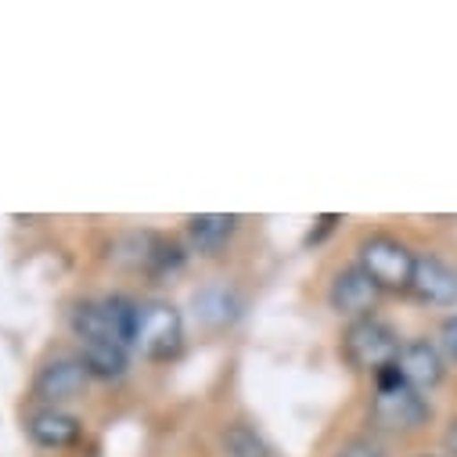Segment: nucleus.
Instances as JSON below:
<instances>
[{"label":"nucleus","instance_id":"f03ea898","mask_svg":"<svg viewBox=\"0 0 457 457\" xmlns=\"http://www.w3.org/2000/svg\"><path fill=\"white\" fill-rule=\"evenodd\" d=\"M400 335L378 320V317H361V320H350L346 335H342V353H346V361L357 368V371H386L396 364L400 357Z\"/></svg>","mask_w":457,"mask_h":457},{"label":"nucleus","instance_id":"a211bd4d","mask_svg":"<svg viewBox=\"0 0 457 457\" xmlns=\"http://www.w3.org/2000/svg\"><path fill=\"white\" fill-rule=\"evenodd\" d=\"M443 446H446V457H457V418L450 421V428L443 436Z\"/></svg>","mask_w":457,"mask_h":457},{"label":"nucleus","instance_id":"9b49d317","mask_svg":"<svg viewBox=\"0 0 457 457\" xmlns=\"http://www.w3.org/2000/svg\"><path fill=\"white\" fill-rule=\"evenodd\" d=\"M79 361H83L87 375L97 378V382H116V378H123L130 371V353H127V346H120L116 338L83 342Z\"/></svg>","mask_w":457,"mask_h":457},{"label":"nucleus","instance_id":"f257e3e1","mask_svg":"<svg viewBox=\"0 0 457 457\" xmlns=\"http://www.w3.org/2000/svg\"><path fill=\"white\" fill-rule=\"evenodd\" d=\"M375 382H378V393L371 400V425L375 428H386V432H414V428H421V425L432 421L428 400L400 378L396 364L386 368V371H378Z\"/></svg>","mask_w":457,"mask_h":457},{"label":"nucleus","instance_id":"423d86ee","mask_svg":"<svg viewBox=\"0 0 457 457\" xmlns=\"http://www.w3.org/2000/svg\"><path fill=\"white\" fill-rule=\"evenodd\" d=\"M328 303L335 313L350 317V320H361V317H371L375 303H378V285L357 267H346L338 270L335 281H331V292H328Z\"/></svg>","mask_w":457,"mask_h":457},{"label":"nucleus","instance_id":"dca6fc26","mask_svg":"<svg viewBox=\"0 0 457 457\" xmlns=\"http://www.w3.org/2000/svg\"><path fill=\"white\" fill-rule=\"evenodd\" d=\"M335 457H386V450H382L375 439L357 436V439H350V443H342Z\"/></svg>","mask_w":457,"mask_h":457},{"label":"nucleus","instance_id":"2eb2a0df","mask_svg":"<svg viewBox=\"0 0 457 457\" xmlns=\"http://www.w3.org/2000/svg\"><path fill=\"white\" fill-rule=\"evenodd\" d=\"M72 331H76L79 342H101V338H112L104 303H79V306L72 310Z\"/></svg>","mask_w":457,"mask_h":457},{"label":"nucleus","instance_id":"ddd939ff","mask_svg":"<svg viewBox=\"0 0 457 457\" xmlns=\"http://www.w3.org/2000/svg\"><path fill=\"white\" fill-rule=\"evenodd\" d=\"M220 446L227 457H270V443L245 421H235L220 432Z\"/></svg>","mask_w":457,"mask_h":457},{"label":"nucleus","instance_id":"7ed1b4c3","mask_svg":"<svg viewBox=\"0 0 457 457\" xmlns=\"http://www.w3.org/2000/svg\"><path fill=\"white\" fill-rule=\"evenodd\" d=\"M134 346L148 361H173L184 350V317L166 299H145L137 310Z\"/></svg>","mask_w":457,"mask_h":457},{"label":"nucleus","instance_id":"6e6552de","mask_svg":"<svg viewBox=\"0 0 457 457\" xmlns=\"http://www.w3.org/2000/svg\"><path fill=\"white\" fill-rule=\"evenodd\" d=\"M396 371H400V378L411 389L425 393V389H432V386L443 382L446 364H443L439 346H432L428 338H411V342H403V350L396 357Z\"/></svg>","mask_w":457,"mask_h":457},{"label":"nucleus","instance_id":"20e7f679","mask_svg":"<svg viewBox=\"0 0 457 457\" xmlns=\"http://www.w3.org/2000/svg\"><path fill=\"white\" fill-rule=\"evenodd\" d=\"M361 270L378 285V292H411L414 253L389 235H371L361 242Z\"/></svg>","mask_w":457,"mask_h":457},{"label":"nucleus","instance_id":"f3484780","mask_svg":"<svg viewBox=\"0 0 457 457\" xmlns=\"http://www.w3.org/2000/svg\"><path fill=\"white\" fill-rule=\"evenodd\" d=\"M439 338H443V350H446V357H450V361H457V313L443 320Z\"/></svg>","mask_w":457,"mask_h":457},{"label":"nucleus","instance_id":"9d476101","mask_svg":"<svg viewBox=\"0 0 457 457\" xmlns=\"http://www.w3.org/2000/svg\"><path fill=\"white\" fill-rule=\"evenodd\" d=\"M26 432H29V439H33L37 446H44V450H65V446H72V443L83 436V421H79L76 414L62 411V407H44V411H37V414L29 418Z\"/></svg>","mask_w":457,"mask_h":457},{"label":"nucleus","instance_id":"6ab92c4d","mask_svg":"<svg viewBox=\"0 0 457 457\" xmlns=\"http://www.w3.org/2000/svg\"><path fill=\"white\" fill-rule=\"evenodd\" d=\"M425 457H446V453H425Z\"/></svg>","mask_w":457,"mask_h":457},{"label":"nucleus","instance_id":"4468645a","mask_svg":"<svg viewBox=\"0 0 457 457\" xmlns=\"http://www.w3.org/2000/svg\"><path fill=\"white\" fill-rule=\"evenodd\" d=\"M137 310L141 303L130 299V295H112L104 299V313H108V328H112V338L120 342V346H134V335H137Z\"/></svg>","mask_w":457,"mask_h":457},{"label":"nucleus","instance_id":"0eeeda50","mask_svg":"<svg viewBox=\"0 0 457 457\" xmlns=\"http://www.w3.org/2000/svg\"><path fill=\"white\" fill-rule=\"evenodd\" d=\"M411 292H414V299H421L428 306H453L457 303V267H450L446 260H439L432 253L414 256Z\"/></svg>","mask_w":457,"mask_h":457},{"label":"nucleus","instance_id":"39448f33","mask_svg":"<svg viewBox=\"0 0 457 457\" xmlns=\"http://www.w3.org/2000/svg\"><path fill=\"white\" fill-rule=\"evenodd\" d=\"M87 368H83V361L79 357H72V353H58V357H51L44 368H40V375H37V396L47 403V407H62V403H69V400H76L83 389H87Z\"/></svg>","mask_w":457,"mask_h":457},{"label":"nucleus","instance_id":"f8f14e48","mask_svg":"<svg viewBox=\"0 0 457 457\" xmlns=\"http://www.w3.org/2000/svg\"><path fill=\"white\" fill-rule=\"evenodd\" d=\"M235 231H238V216L235 212H202V216L187 220V238L205 256L220 253L227 242H231Z\"/></svg>","mask_w":457,"mask_h":457},{"label":"nucleus","instance_id":"1a4fd4ad","mask_svg":"<svg viewBox=\"0 0 457 457\" xmlns=\"http://www.w3.org/2000/svg\"><path fill=\"white\" fill-rule=\"evenodd\" d=\"M191 306H195V317L205 328H231L242 317V310H245L242 295L231 285H223V281H212V285L198 288L191 295Z\"/></svg>","mask_w":457,"mask_h":457}]
</instances>
